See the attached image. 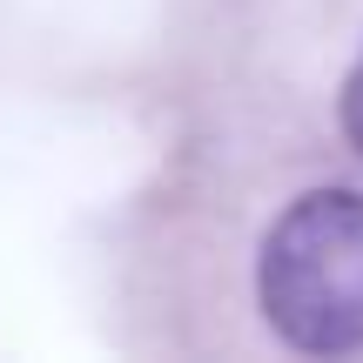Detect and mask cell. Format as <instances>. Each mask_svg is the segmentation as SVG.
I'll return each instance as SVG.
<instances>
[{
    "label": "cell",
    "instance_id": "cell-1",
    "mask_svg": "<svg viewBox=\"0 0 363 363\" xmlns=\"http://www.w3.org/2000/svg\"><path fill=\"white\" fill-rule=\"evenodd\" d=\"M162 262L189 310L222 316V350L363 357V169L208 148Z\"/></svg>",
    "mask_w": 363,
    "mask_h": 363
},
{
    "label": "cell",
    "instance_id": "cell-2",
    "mask_svg": "<svg viewBox=\"0 0 363 363\" xmlns=\"http://www.w3.org/2000/svg\"><path fill=\"white\" fill-rule=\"evenodd\" d=\"M195 88L208 148L363 169V0H195Z\"/></svg>",
    "mask_w": 363,
    "mask_h": 363
}]
</instances>
